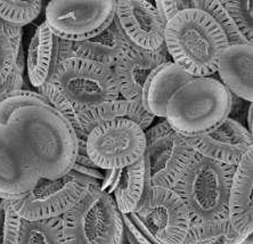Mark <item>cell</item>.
Instances as JSON below:
<instances>
[{
  "instance_id": "1",
  "label": "cell",
  "mask_w": 253,
  "mask_h": 244,
  "mask_svg": "<svg viewBox=\"0 0 253 244\" xmlns=\"http://www.w3.org/2000/svg\"><path fill=\"white\" fill-rule=\"evenodd\" d=\"M8 123L28 144L42 178L57 179L70 171L77 157L78 137L53 106H24L15 111Z\"/></svg>"
},
{
  "instance_id": "2",
  "label": "cell",
  "mask_w": 253,
  "mask_h": 244,
  "mask_svg": "<svg viewBox=\"0 0 253 244\" xmlns=\"http://www.w3.org/2000/svg\"><path fill=\"white\" fill-rule=\"evenodd\" d=\"M165 46L173 63L193 77L204 78L217 73L219 57L228 41L209 14L185 9L167 22Z\"/></svg>"
},
{
  "instance_id": "3",
  "label": "cell",
  "mask_w": 253,
  "mask_h": 244,
  "mask_svg": "<svg viewBox=\"0 0 253 244\" xmlns=\"http://www.w3.org/2000/svg\"><path fill=\"white\" fill-rule=\"evenodd\" d=\"M233 95L212 77L187 81L167 102L165 118L170 127L187 138L201 137L229 117Z\"/></svg>"
},
{
  "instance_id": "4",
  "label": "cell",
  "mask_w": 253,
  "mask_h": 244,
  "mask_svg": "<svg viewBox=\"0 0 253 244\" xmlns=\"http://www.w3.org/2000/svg\"><path fill=\"white\" fill-rule=\"evenodd\" d=\"M235 165L211 160L197 152L171 187L187 208L192 223L228 218V200Z\"/></svg>"
},
{
  "instance_id": "5",
  "label": "cell",
  "mask_w": 253,
  "mask_h": 244,
  "mask_svg": "<svg viewBox=\"0 0 253 244\" xmlns=\"http://www.w3.org/2000/svg\"><path fill=\"white\" fill-rule=\"evenodd\" d=\"M65 244H124L125 224L112 195L87 186L61 217Z\"/></svg>"
},
{
  "instance_id": "6",
  "label": "cell",
  "mask_w": 253,
  "mask_h": 244,
  "mask_svg": "<svg viewBox=\"0 0 253 244\" xmlns=\"http://www.w3.org/2000/svg\"><path fill=\"white\" fill-rule=\"evenodd\" d=\"M50 82L77 112L114 101L120 96L113 69L80 58H69L59 63Z\"/></svg>"
},
{
  "instance_id": "7",
  "label": "cell",
  "mask_w": 253,
  "mask_h": 244,
  "mask_svg": "<svg viewBox=\"0 0 253 244\" xmlns=\"http://www.w3.org/2000/svg\"><path fill=\"white\" fill-rule=\"evenodd\" d=\"M145 131L135 122L119 119L97 125L85 139L88 157L103 170L124 169L143 157Z\"/></svg>"
},
{
  "instance_id": "8",
  "label": "cell",
  "mask_w": 253,
  "mask_h": 244,
  "mask_svg": "<svg viewBox=\"0 0 253 244\" xmlns=\"http://www.w3.org/2000/svg\"><path fill=\"white\" fill-rule=\"evenodd\" d=\"M115 0H55L46 7V24L59 39L84 41L94 38L115 17Z\"/></svg>"
},
{
  "instance_id": "9",
  "label": "cell",
  "mask_w": 253,
  "mask_h": 244,
  "mask_svg": "<svg viewBox=\"0 0 253 244\" xmlns=\"http://www.w3.org/2000/svg\"><path fill=\"white\" fill-rule=\"evenodd\" d=\"M131 216L160 244H183L192 223L183 200L171 188L160 186L151 187Z\"/></svg>"
},
{
  "instance_id": "10",
  "label": "cell",
  "mask_w": 253,
  "mask_h": 244,
  "mask_svg": "<svg viewBox=\"0 0 253 244\" xmlns=\"http://www.w3.org/2000/svg\"><path fill=\"white\" fill-rule=\"evenodd\" d=\"M144 159L151 186L171 188L194 150L189 138L178 134L166 120L145 130Z\"/></svg>"
},
{
  "instance_id": "11",
  "label": "cell",
  "mask_w": 253,
  "mask_h": 244,
  "mask_svg": "<svg viewBox=\"0 0 253 244\" xmlns=\"http://www.w3.org/2000/svg\"><path fill=\"white\" fill-rule=\"evenodd\" d=\"M87 186L69 173L57 179L40 178L27 193L10 200L13 209L23 220L37 221L62 217L83 197Z\"/></svg>"
},
{
  "instance_id": "12",
  "label": "cell",
  "mask_w": 253,
  "mask_h": 244,
  "mask_svg": "<svg viewBox=\"0 0 253 244\" xmlns=\"http://www.w3.org/2000/svg\"><path fill=\"white\" fill-rule=\"evenodd\" d=\"M40 178L28 144L12 124L0 123V200L27 193Z\"/></svg>"
},
{
  "instance_id": "13",
  "label": "cell",
  "mask_w": 253,
  "mask_h": 244,
  "mask_svg": "<svg viewBox=\"0 0 253 244\" xmlns=\"http://www.w3.org/2000/svg\"><path fill=\"white\" fill-rule=\"evenodd\" d=\"M115 17L130 42L145 50L165 45L166 22L153 3L144 0H119Z\"/></svg>"
},
{
  "instance_id": "14",
  "label": "cell",
  "mask_w": 253,
  "mask_h": 244,
  "mask_svg": "<svg viewBox=\"0 0 253 244\" xmlns=\"http://www.w3.org/2000/svg\"><path fill=\"white\" fill-rule=\"evenodd\" d=\"M189 143L203 157L235 167L244 154L253 149L251 132L230 117L207 135L189 138Z\"/></svg>"
},
{
  "instance_id": "15",
  "label": "cell",
  "mask_w": 253,
  "mask_h": 244,
  "mask_svg": "<svg viewBox=\"0 0 253 244\" xmlns=\"http://www.w3.org/2000/svg\"><path fill=\"white\" fill-rule=\"evenodd\" d=\"M167 53L165 45L158 50L151 51L131 43L129 50L113 68L120 96L129 101H141L144 88L151 76L170 62Z\"/></svg>"
},
{
  "instance_id": "16",
  "label": "cell",
  "mask_w": 253,
  "mask_h": 244,
  "mask_svg": "<svg viewBox=\"0 0 253 244\" xmlns=\"http://www.w3.org/2000/svg\"><path fill=\"white\" fill-rule=\"evenodd\" d=\"M78 127L76 135L78 139L85 140L91 130L97 125L119 119H126L135 122L145 131L153 123L155 117L147 112L141 101L114 99L102 103L91 109L78 111Z\"/></svg>"
},
{
  "instance_id": "17",
  "label": "cell",
  "mask_w": 253,
  "mask_h": 244,
  "mask_svg": "<svg viewBox=\"0 0 253 244\" xmlns=\"http://www.w3.org/2000/svg\"><path fill=\"white\" fill-rule=\"evenodd\" d=\"M253 149L236 165L228 200V219L237 233L247 238L253 233Z\"/></svg>"
},
{
  "instance_id": "18",
  "label": "cell",
  "mask_w": 253,
  "mask_h": 244,
  "mask_svg": "<svg viewBox=\"0 0 253 244\" xmlns=\"http://www.w3.org/2000/svg\"><path fill=\"white\" fill-rule=\"evenodd\" d=\"M217 72L220 82L241 99H253V46L228 45L220 55Z\"/></svg>"
},
{
  "instance_id": "19",
  "label": "cell",
  "mask_w": 253,
  "mask_h": 244,
  "mask_svg": "<svg viewBox=\"0 0 253 244\" xmlns=\"http://www.w3.org/2000/svg\"><path fill=\"white\" fill-rule=\"evenodd\" d=\"M131 42L114 17L112 23L94 38L84 41H72L71 58L90 61L113 69L129 50Z\"/></svg>"
},
{
  "instance_id": "20",
  "label": "cell",
  "mask_w": 253,
  "mask_h": 244,
  "mask_svg": "<svg viewBox=\"0 0 253 244\" xmlns=\"http://www.w3.org/2000/svg\"><path fill=\"white\" fill-rule=\"evenodd\" d=\"M58 56L59 38L42 22L28 49V77L32 86L39 88L49 82L58 66Z\"/></svg>"
},
{
  "instance_id": "21",
  "label": "cell",
  "mask_w": 253,
  "mask_h": 244,
  "mask_svg": "<svg viewBox=\"0 0 253 244\" xmlns=\"http://www.w3.org/2000/svg\"><path fill=\"white\" fill-rule=\"evenodd\" d=\"M189 75L173 62H168L151 76L144 88L141 102L153 117L165 118L167 102L180 86L193 79Z\"/></svg>"
},
{
  "instance_id": "22",
  "label": "cell",
  "mask_w": 253,
  "mask_h": 244,
  "mask_svg": "<svg viewBox=\"0 0 253 244\" xmlns=\"http://www.w3.org/2000/svg\"><path fill=\"white\" fill-rule=\"evenodd\" d=\"M151 187L143 155L135 163L121 169L119 183L113 192L119 211L121 213L136 211L146 200Z\"/></svg>"
},
{
  "instance_id": "23",
  "label": "cell",
  "mask_w": 253,
  "mask_h": 244,
  "mask_svg": "<svg viewBox=\"0 0 253 244\" xmlns=\"http://www.w3.org/2000/svg\"><path fill=\"white\" fill-rule=\"evenodd\" d=\"M245 236L233 228L228 218L191 223L183 244H240Z\"/></svg>"
},
{
  "instance_id": "24",
  "label": "cell",
  "mask_w": 253,
  "mask_h": 244,
  "mask_svg": "<svg viewBox=\"0 0 253 244\" xmlns=\"http://www.w3.org/2000/svg\"><path fill=\"white\" fill-rule=\"evenodd\" d=\"M18 244H65L61 217L22 221Z\"/></svg>"
},
{
  "instance_id": "25",
  "label": "cell",
  "mask_w": 253,
  "mask_h": 244,
  "mask_svg": "<svg viewBox=\"0 0 253 244\" xmlns=\"http://www.w3.org/2000/svg\"><path fill=\"white\" fill-rule=\"evenodd\" d=\"M192 9H200L213 18L221 30L224 31L228 45H243L249 43L234 24L229 14L221 5L220 0H192ZM251 45V43H249Z\"/></svg>"
},
{
  "instance_id": "26",
  "label": "cell",
  "mask_w": 253,
  "mask_h": 244,
  "mask_svg": "<svg viewBox=\"0 0 253 244\" xmlns=\"http://www.w3.org/2000/svg\"><path fill=\"white\" fill-rule=\"evenodd\" d=\"M42 5L43 2L42 0H29V1L0 0V18L16 27L23 28L40 15Z\"/></svg>"
},
{
  "instance_id": "27",
  "label": "cell",
  "mask_w": 253,
  "mask_h": 244,
  "mask_svg": "<svg viewBox=\"0 0 253 244\" xmlns=\"http://www.w3.org/2000/svg\"><path fill=\"white\" fill-rule=\"evenodd\" d=\"M48 104L47 98L38 91L18 89L0 98V123L7 124L12 114L24 106Z\"/></svg>"
},
{
  "instance_id": "28",
  "label": "cell",
  "mask_w": 253,
  "mask_h": 244,
  "mask_svg": "<svg viewBox=\"0 0 253 244\" xmlns=\"http://www.w3.org/2000/svg\"><path fill=\"white\" fill-rule=\"evenodd\" d=\"M221 5L229 14L241 35L253 45V2L251 0L227 1L220 0Z\"/></svg>"
},
{
  "instance_id": "29",
  "label": "cell",
  "mask_w": 253,
  "mask_h": 244,
  "mask_svg": "<svg viewBox=\"0 0 253 244\" xmlns=\"http://www.w3.org/2000/svg\"><path fill=\"white\" fill-rule=\"evenodd\" d=\"M22 221L10 200H0V244H18Z\"/></svg>"
},
{
  "instance_id": "30",
  "label": "cell",
  "mask_w": 253,
  "mask_h": 244,
  "mask_svg": "<svg viewBox=\"0 0 253 244\" xmlns=\"http://www.w3.org/2000/svg\"><path fill=\"white\" fill-rule=\"evenodd\" d=\"M38 92H40V94L47 98L49 105L53 106L57 112L61 113L68 120L71 127L73 128V130L76 131L78 127L77 111L73 107V105L66 99L65 96L57 89L56 86L49 81V82H46L42 87H39Z\"/></svg>"
},
{
  "instance_id": "31",
  "label": "cell",
  "mask_w": 253,
  "mask_h": 244,
  "mask_svg": "<svg viewBox=\"0 0 253 244\" xmlns=\"http://www.w3.org/2000/svg\"><path fill=\"white\" fill-rule=\"evenodd\" d=\"M22 39L12 40L0 36V86L8 80L12 75Z\"/></svg>"
},
{
  "instance_id": "32",
  "label": "cell",
  "mask_w": 253,
  "mask_h": 244,
  "mask_svg": "<svg viewBox=\"0 0 253 244\" xmlns=\"http://www.w3.org/2000/svg\"><path fill=\"white\" fill-rule=\"evenodd\" d=\"M70 171H73L79 175H83L95 180L96 183L102 185L104 179V173L105 170L97 167L94 162L88 157L87 150H85V140L78 139V152L74 163Z\"/></svg>"
},
{
  "instance_id": "33",
  "label": "cell",
  "mask_w": 253,
  "mask_h": 244,
  "mask_svg": "<svg viewBox=\"0 0 253 244\" xmlns=\"http://www.w3.org/2000/svg\"><path fill=\"white\" fill-rule=\"evenodd\" d=\"M122 219L125 224V238L129 244H160L137 223L131 213H122Z\"/></svg>"
},
{
  "instance_id": "34",
  "label": "cell",
  "mask_w": 253,
  "mask_h": 244,
  "mask_svg": "<svg viewBox=\"0 0 253 244\" xmlns=\"http://www.w3.org/2000/svg\"><path fill=\"white\" fill-rule=\"evenodd\" d=\"M24 65H25L24 51H23V47L21 45L20 50H18L17 60H16V63H15L12 75H10L8 80H7L5 83L0 86V98H2L3 96L9 94V92L22 89V86H23Z\"/></svg>"
},
{
  "instance_id": "35",
  "label": "cell",
  "mask_w": 253,
  "mask_h": 244,
  "mask_svg": "<svg viewBox=\"0 0 253 244\" xmlns=\"http://www.w3.org/2000/svg\"><path fill=\"white\" fill-rule=\"evenodd\" d=\"M156 9L163 21H170L176 14L185 9H192V0H173V1H155Z\"/></svg>"
},
{
  "instance_id": "36",
  "label": "cell",
  "mask_w": 253,
  "mask_h": 244,
  "mask_svg": "<svg viewBox=\"0 0 253 244\" xmlns=\"http://www.w3.org/2000/svg\"><path fill=\"white\" fill-rule=\"evenodd\" d=\"M121 169H110L105 170V173H104V179L103 183L100 185V191L105 192V193L112 195L113 192L117 187L119 183V178H120Z\"/></svg>"
},
{
  "instance_id": "37",
  "label": "cell",
  "mask_w": 253,
  "mask_h": 244,
  "mask_svg": "<svg viewBox=\"0 0 253 244\" xmlns=\"http://www.w3.org/2000/svg\"><path fill=\"white\" fill-rule=\"evenodd\" d=\"M22 35H23V28L16 27L0 18V36L12 40H18L22 39Z\"/></svg>"
},
{
  "instance_id": "38",
  "label": "cell",
  "mask_w": 253,
  "mask_h": 244,
  "mask_svg": "<svg viewBox=\"0 0 253 244\" xmlns=\"http://www.w3.org/2000/svg\"><path fill=\"white\" fill-rule=\"evenodd\" d=\"M252 114H253V105L252 103H250V106L248 109V130L252 134L253 130V124H252Z\"/></svg>"
},
{
  "instance_id": "39",
  "label": "cell",
  "mask_w": 253,
  "mask_h": 244,
  "mask_svg": "<svg viewBox=\"0 0 253 244\" xmlns=\"http://www.w3.org/2000/svg\"><path fill=\"white\" fill-rule=\"evenodd\" d=\"M240 244H253V236H252V234L248 235L247 238H245Z\"/></svg>"
}]
</instances>
